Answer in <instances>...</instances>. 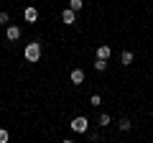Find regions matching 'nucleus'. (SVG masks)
Wrapping results in <instances>:
<instances>
[{"label":"nucleus","mask_w":153,"mask_h":143,"mask_svg":"<svg viewBox=\"0 0 153 143\" xmlns=\"http://www.w3.org/2000/svg\"><path fill=\"white\" fill-rule=\"evenodd\" d=\"M23 56H26V61L36 64V61L41 59V44H38V41H31V44H26V51H23Z\"/></svg>","instance_id":"nucleus-1"},{"label":"nucleus","mask_w":153,"mask_h":143,"mask_svg":"<svg viewBox=\"0 0 153 143\" xmlns=\"http://www.w3.org/2000/svg\"><path fill=\"white\" fill-rule=\"evenodd\" d=\"M87 128H89V120L84 115H79V118L71 120V130H74V133H87Z\"/></svg>","instance_id":"nucleus-2"},{"label":"nucleus","mask_w":153,"mask_h":143,"mask_svg":"<svg viewBox=\"0 0 153 143\" xmlns=\"http://www.w3.org/2000/svg\"><path fill=\"white\" fill-rule=\"evenodd\" d=\"M5 39L8 41H18V39H21V26L8 23V26H5Z\"/></svg>","instance_id":"nucleus-3"},{"label":"nucleus","mask_w":153,"mask_h":143,"mask_svg":"<svg viewBox=\"0 0 153 143\" xmlns=\"http://www.w3.org/2000/svg\"><path fill=\"white\" fill-rule=\"evenodd\" d=\"M61 21H64L66 26H74V23H76V10H71V8L66 5L64 10H61Z\"/></svg>","instance_id":"nucleus-4"},{"label":"nucleus","mask_w":153,"mask_h":143,"mask_svg":"<svg viewBox=\"0 0 153 143\" xmlns=\"http://www.w3.org/2000/svg\"><path fill=\"white\" fill-rule=\"evenodd\" d=\"M23 21H26V23H36L38 21V10L33 5H28L26 10H23Z\"/></svg>","instance_id":"nucleus-5"},{"label":"nucleus","mask_w":153,"mask_h":143,"mask_svg":"<svg viewBox=\"0 0 153 143\" xmlns=\"http://www.w3.org/2000/svg\"><path fill=\"white\" fill-rule=\"evenodd\" d=\"M110 56H112V49H110L107 44L97 46V59H107V61H110Z\"/></svg>","instance_id":"nucleus-6"},{"label":"nucleus","mask_w":153,"mask_h":143,"mask_svg":"<svg viewBox=\"0 0 153 143\" xmlns=\"http://www.w3.org/2000/svg\"><path fill=\"white\" fill-rule=\"evenodd\" d=\"M69 79H71V84H82V82H84V72H82V69H71Z\"/></svg>","instance_id":"nucleus-7"},{"label":"nucleus","mask_w":153,"mask_h":143,"mask_svg":"<svg viewBox=\"0 0 153 143\" xmlns=\"http://www.w3.org/2000/svg\"><path fill=\"white\" fill-rule=\"evenodd\" d=\"M117 128H120L123 133H128V130H130V128H133V123L128 120V118H120V123H117Z\"/></svg>","instance_id":"nucleus-8"},{"label":"nucleus","mask_w":153,"mask_h":143,"mask_svg":"<svg viewBox=\"0 0 153 143\" xmlns=\"http://www.w3.org/2000/svg\"><path fill=\"white\" fill-rule=\"evenodd\" d=\"M120 64H133V51H123V54H120Z\"/></svg>","instance_id":"nucleus-9"},{"label":"nucleus","mask_w":153,"mask_h":143,"mask_svg":"<svg viewBox=\"0 0 153 143\" xmlns=\"http://www.w3.org/2000/svg\"><path fill=\"white\" fill-rule=\"evenodd\" d=\"M69 8H71V10H76V13H79V10L84 8V0H69Z\"/></svg>","instance_id":"nucleus-10"},{"label":"nucleus","mask_w":153,"mask_h":143,"mask_svg":"<svg viewBox=\"0 0 153 143\" xmlns=\"http://www.w3.org/2000/svg\"><path fill=\"white\" fill-rule=\"evenodd\" d=\"M94 69H97V72H105V69H107V59H97V61H94Z\"/></svg>","instance_id":"nucleus-11"},{"label":"nucleus","mask_w":153,"mask_h":143,"mask_svg":"<svg viewBox=\"0 0 153 143\" xmlns=\"http://www.w3.org/2000/svg\"><path fill=\"white\" fill-rule=\"evenodd\" d=\"M110 123H112V120H110V115H107V112H102V115H100V125H102V128H107Z\"/></svg>","instance_id":"nucleus-12"},{"label":"nucleus","mask_w":153,"mask_h":143,"mask_svg":"<svg viewBox=\"0 0 153 143\" xmlns=\"http://www.w3.org/2000/svg\"><path fill=\"white\" fill-rule=\"evenodd\" d=\"M8 141H10V133L5 128H0V143H8Z\"/></svg>","instance_id":"nucleus-13"},{"label":"nucleus","mask_w":153,"mask_h":143,"mask_svg":"<svg viewBox=\"0 0 153 143\" xmlns=\"http://www.w3.org/2000/svg\"><path fill=\"white\" fill-rule=\"evenodd\" d=\"M8 23H10V16L5 10H0V26H8Z\"/></svg>","instance_id":"nucleus-14"},{"label":"nucleus","mask_w":153,"mask_h":143,"mask_svg":"<svg viewBox=\"0 0 153 143\" xmlns=\"http://www.w3.org/2000/svg\"><path fill=\"white\" fill-rule=\"evenodd\" d=\"M89 105H94V107H100V105H102V97H100V95H92V97H89Z\"/></svg>","instance_id":"nucleus-15"}]
</instances>
